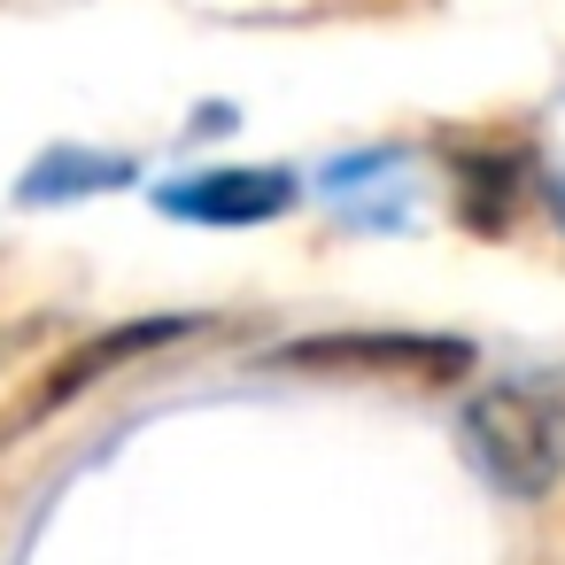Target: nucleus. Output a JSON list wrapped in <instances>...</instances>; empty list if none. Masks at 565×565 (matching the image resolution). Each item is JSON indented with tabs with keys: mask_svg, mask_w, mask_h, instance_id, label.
<instances>
[{
	"mask_svg": "<svg viewBox=\"0 0 565 565\" xmlns=\"http://www.w3.org/2000/svg\"><path fill=\"white\" fill-rule=\"evenodd\" d=\"M457 434H465L472 465H480L503 495H519V503L550 495V488L565 480V372H534V380H495V387H480V395L465 403Z\"/></svg>",
	"mask_w": 565,
	"mask_h": 565,
	"instance_id": "f257e3e1",
	"label": "nucleus"
},
{
	"mask_svg": "<svg viewBox=\"0 0 565 565\" xmlns=\"http://www.w3.org/2000/svg\"><path fill=\"white\" fill-rule=\"evenodd\" d=\"M264 364H279V372H411V380H457L472 364V341L465 333H403V326H341V333L279 341Z\"/></svg>",
	"mask_w": 565,
	"mask_h": 565,
	"instance_id": "f03ea898",
	"label": "nucleus"
},
{
	"mask_svg": "<svg viewBox=\"0 0 565 565\" xmlns=\"http://www.w3.org/2000/svg\"><path fill=\"white\" fill-rule=\"evenodd\" d=\"M210 318H194V310H163V318H125V326H109V333H94V341H78L63 364H47L40 372V387L0 418V441H17V434H32L47 411H63V403H78L86 387H102L109 372H125V364H148L156 349H171V341H186V333H202Z\"/></svg>",
	"mask_w": 565,
	"mask_h": 565,
	"instance_id": "7ed1b4c3",
	"label": "nucleus"
},
{
	"mask_svg": "<svg viewBox=\"0 0 565 565\" xmlns=\"http://www.w3.org/2000/svg\"><path fill=\"white\" fill-rule=\"evenodd\" d=\"M302 202V179L279 171V163H233V171H186L171 186H156V210L163 217H186V225H271Z\"/></svg>",
	"mask_w": 565,
	"mask_h": 565,
	"instance_id": "20e7f679",
	"label": "nucleus"
},
{
	"mask_svg": "<svg viewBox=\"0 0 565 565\" xmlns=\"http://www.w3.org/2000/svg\"><path fill=\"white\" fill-rule=\"evenodd\" d=\"M140 163L132 156H86V148H55L40 156L24 179H17V202H78V194H109V186H132Z\"/></svg>",
	"mask_w": 565,
	"mask_h": 565,
	"instance_id": "39448f33",
	"label": "nucleus"
},
{
	"mask_svg": "<svg viewBox=\"0 0 565 565\" xmlns=\"http://www.w3.org/2000/svg\"><path fill=\"white\" fill-rule=\"evenodd\" d=\"M542 202H550V217L565 225V171H550V179H542Z\"/></svg>",
	"mask_w": 565,
	"mask_h": 565,
	"instance_id": "423d86ee",
	"label": "nucleus"
}]
</instances>
